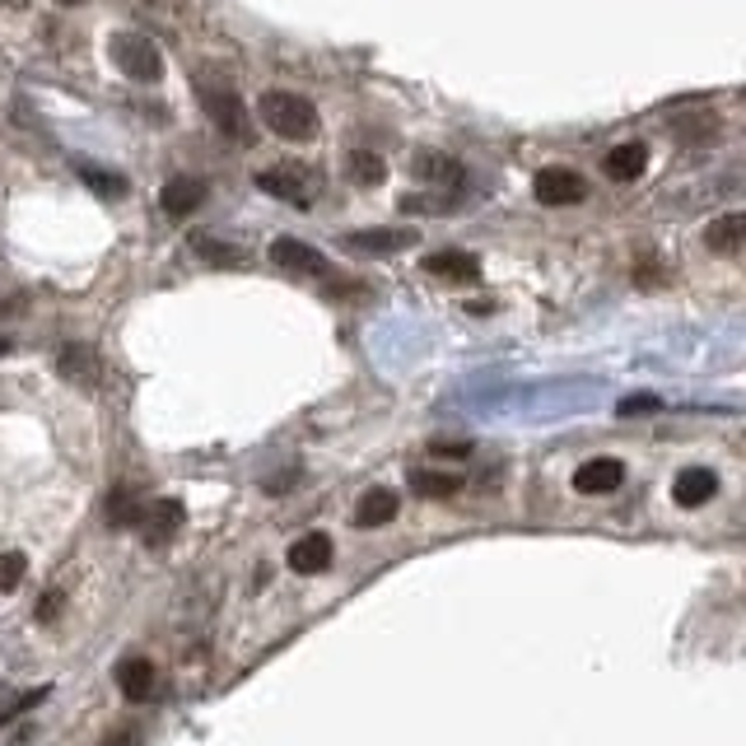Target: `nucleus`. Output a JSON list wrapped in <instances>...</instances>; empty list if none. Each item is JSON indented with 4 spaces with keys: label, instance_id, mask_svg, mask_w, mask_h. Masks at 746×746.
Masks as SVG:
<instances>
[{
    "label": "nucleus",
    "instance_id": "nucleus-31",
    "mask_svg": "<svg viewBox=\"0 0 746 746\" xmlns=\"http://www.w3.org/2000/svg\"><path fill=\"white\" fill-rule=\"evenodd\" d=\"M57 6H84V0H57Z\"/></svg>",
    "mask_w": 746,
    "mask_h": 746
},
{
    "label": "nucleus",
    "instance_id": "nucleus-28",
    "mask_svg": "<svg viewBox=\"0 0 746 746\" xmlns=\"http://www.w3.org/2000/svg\"><path fill=\"white\" fill-rule=\"evenodd\" d=\"M57 612H61V593H48V602L38 606V621H52Z\"/></svg>",
    "mask_w": 746,
    "mask_h": 746
},
{
    "label": "nucleus",
    "instance_id": "nucleus-19",
    "mask_svg": "<svg viewBox=\"0 0 746 746\" xmlns=\"http://www.w3.org/2000/svg\"><path fill=\"white\" fill-rule=\"evenodd\" d=\"M57 369H61V378H71V382H94L99 378V359H94L89 346H65L57 355Z\"/></svg>",
    "mask_w": 746,
    "mask_h": 746
},
{
    "label": "nucleus",
    "instance_id": "nucleus-8",
    "mask_svg": "<svg viewBox=\"0 0 746 746\" xmlns=\"http://www.w3.org/2000/svg\"><path fill=\"white\" fill-rule=\"evenodd\" d=\"M285 560H289L294 574H323L327 564H331V536H327V532H304V536L289 546Z\"/></svg>",
    "mask_w": 746,
    "mask_h": 746
},
{
    "label": "nucleus",
    "instance_id": "nucleus-9",
    "mask_svg": "<svg viewBox=\"0 0 746 746\" xmlns=\"http://www.w3.org/2000/svg\"><path fill=\"white\" fill-rule=\"evenodd\" d=\"M718 494V477L709 467H686L682 477L672 481V500L682 504V509H699V504H709Z\"/></svg>",
    "mask_w": 746,
    "mask_h": 746
},
{
    "label": "nucleus",
    "instance_id": "nucleus-23",
    "mask_svg": "<svg viewBox=\"0 0 746 746\" xmlns=\"http://www.w3.org/2000/svg\"><path fill=\"white\" fill-rule=\"evenodd\" d=\"M196 257L211 262V266H243V262H247V253H238L234 243H219V238H211V234L196 238Z\"/></svg>",
    "mask_w": 746,
    "mask_h": 746
},
{
    "label": "nucleus",
    "instance_id": "nucleus-24",
    "mask_svg": "<svg viewBox=\"0 0 746 746\" xmlns=\"http://www.w3.org/2000/svg\"><path fill=\"white\" fill-rule=\"evenodd\" d=\"M24 574H29V560L19 555V551H6V555H0V593H14V587L24 583Z\"/></svg>",
    "mask_w": 746,
    "mask_h": 746
},
{
    "label": "nucleus",
    "instance_id": "nucleus-21",
    "mask_svg": "<svg viewBox=\"0 0 746 746\" xmlns=\"http://www.w3.org/2000/svg\"><path fill=\"white\" fill-rule=\"evenodd\" d=\"M411 490L425 494V500H448V494L462 490V477H453V471H411Z\"/></svg>",
    "mask_w": 746,
    "mask_h": 746
},
{
    "label": "nucleus",
    "instance_id": "nucleus-13",
    "mask_svg": "<svg viewBox=\"0 0 746 746\" xmlns=\"http://www.w3.org/2000/svg\"><path fill=\"white\" fill-rule=\"evenodd\" d=\"M346 247H355V253L388 257V253H401V247H416V229H359V234L346 238Z\"/></svg>",
    "mask_w": 746,
    "mask_h": 746
},
{
    "label": "nucleus",
    "instance_id": "nucleus-29",
    "mask_svg": "<svg viewBox=\"0 0 746 746\" xmlns=\"http://www.w3.org/2000/svg\"><path fill=\"white\" fill-rule=\"evenodd\" d=\"M131 742H135V733H131V728H122V733H112L103 746H131Z\"/></svg>",
    "mask_w": 746,
    "mask_h": 746
},
{
    "label": "nucleus",
    "instance_id": "nucleus-6",
    "mask_svg": "<svg viewBox=\"0 0 746 746\" xmlns=\"http://www.w3.org/2000/svg\"><path fill=\"white\" fill-rule=\"evenodd\" d=\"M270 262H276L280 270H294V276H327L331 270L327 257L304 238H276L270 243Z\"/></svg>",
    "mask_w": 746,
    "mask_h": 746
},
{
    "label": "nucleus",
    "instance_id": "nucleus-4",
    "mask_svg": "<svg viewBox=\"0 0 746 746\" xmlns=\"http://www.w3.org/2000/svg\"><path fill=\"white\" fill-rule=\"evenodd\" d=\"M201 108H206V117L215 122V131H224L229 141H253V126H247V112H243V99L229 94V89H201Z\"/></svg>",
    "mask_w": 746,
    "mask_h": 746
},
{
    "label": "nucleus",
    "instance_id": "nucleus-18",
    "mask_svg": "<svg viewBox=\"0 0 746 746\" xmlns=\"http://www.w3.org/2000/svg\"><path fill=\"white\" fill-rule=\"evenodd\" d=\"M154 682H160V676H154V663H145V658H126V663H122V672H117L122 695H126V699H135V705L154 695Z\"/></svg>",
    "mask_w": 746,
    "mask_h": 746
},
{
    "label": "nucleus",
    "instance_id": "nucleus-26",
    "mask_svg": "<svg viewBox=\"0 0 746 746\" xmlns=\"http://www.w3.org/2000/svg\"><path fill=\"white\" fill-rule=\"evenodd\" d=\"M648 411H658V397H625L621 401V416H648Z\"/></svg>",
    "mask_w": 746,
    "mask_h": 746
},
{
    "label": "nucleus",
    "instance_id": "nucleus-5",
    "mask_svg": "<svg viewBox=\"0 0 746 746\" xmlns=\"http://www.w3.org/2000/svg\"><path fill=\"white\" fill-rule=\"evenodd\" d=\"M532 196L541 201V206H579V201L587 196V183L574 168H541L536 183H532Z\"/></svg>",
    "mask_w": 746,
    "mask_h": 746
},
{
    "label": "nucleus",
    "instance_id": "nucleus-14",
    "mask_svg": "<svg viewBox=\"0 0 746 746\" xmlns=\"http://www.w3.org/2000/svg\"><path fill=\"white\" fill-rule=\"evenodd\" d=\"M742 243H746V215H742V211H728V215L709 219L705 247H714V253H723V257H737Z\"/></svg>",
    "mask_w": 746,
    "mask_h": 746
},
{
    "label": "nucleus",
    "instance_id": "nucleus-27",
    "mask_svg": "<svg viewBox=\"0 0 746 746\" xmlns=\"http://www.w3.org/2000/svg\"><path fill=\"white\" fill-rule=\"evenodd\" d=\"M429 453H435V458H467V453H471V443H448V439H435V443H429Z\"/></svg>",
    "mask_w": 746,
    "mask_h": 746
},
{
    "label": "nucleus",
    "instance_id": "nucleus-15",
    "mask_svg": "<svg viewBox=\"0 0 746 746\" xmlns=\"http://www.w3.org/2000/svg\"><path fill=\"white\" fill-rule=\"evenodd\" d=\"M644 168H648V150L640 141H625L606 154V177H616V183H635V177H644Z\"/></svg>",
    "mask_w": 746,
    "mask_h": 746
},
{
    "label": "nucleus",
    "instance_id": "nucleus-10",
    "mask_svg": "<svg viewBox=\"0 0 746 746\" xmlns=\"http://www.w3.org/2000/svg\"><path fill=\"white\" fill-rule=\"evenodd\" d=\"M621 481H625V467L616 458H593L574 471L579 494H612V490H621Z\"/></svg>",
    "mask_w": 746,
    "mask_h": 746
},
{
    "label": "nucleus",
    "instance_id": "nucleus-2",
    "mask_svg": "<svg viewBox=\"0 0 746 746\" xmlns=\"http://www.w3.org/2000/svg\"><path fill=\"white\" fill-rule=\"evenodd\" d=\"M108 57L117 61V71L126 75V80H141V84H154L164 75V57H160V48L145 38V33H117L108 42Z\"/></svg>",
    "mask_w": 746,
    "mask_h": 746
},
{
    "label": "nucleus",
    "instance_id": "nucleus-32",
    "mask_svg": "<svg viewBox=\"0 0 746 746\" xmlns=\"http://www.w3.org/2000/svg\"><path fill=\"white\" fill-rule=\"evenodd\" d=\"M10 350V341H6V336H0V355H6Z\"/></svg>",
    "mask_w": 746,
    "mask_h": 746
},
{
    "label": "nucleus",
    "instance_id": "nucleus-25",
    "mask_svg": "<svg viewBox=\"0 0 746 746\" xmlns=\"http://www.w3.org/2000/svg\"><path fill=\"white\" fill-rule=\"evenodd\" d=\"M84 183L94 187L99 196H126V183H122V177H108L103 168H84Z\"/></svg>",
    "mask_w": 746,
    "mask_h": 746
},
{
    "label": "nucleus",
    "instance_id": "nucleus-3",
    "mask_svg": "<svg viewBox=\"0 0 746 746\" xmlns=\"http://www.w3.org/2000/svg\"><path fill=\"white\" fill-rule=\"evenodd\" d=\"M257 192H266V196H280V201H294V206H308V201L318 196V177H313L308 168L280 164V168H266V173H257Z\"/></svg>",
    "mask_w": 746,
    "mask_h": 746
},
{
    "label": "nucleus",
    "instance_id": "nucleus-11",
    "mask_svg": "<svg viewBox=\"0 0 746 746\" xmlns=\"http://www.w3.org/2000/svg\"><path fill=\"white\" fill-rule=\"evenodd\" d=\"M141 528H145L150 546H164V541H173L177 528H183V504H177V500L145 504V509H141Z\"/></svg>",
    "mask_w": 746,
    "mask_h": 746
},
{
    "label": "nucleus",
    "instance_id": "nucleus-30",
    "mask_svg": "<svg viewBox=\"0 0 746 746\" xmlns=\"http://www.w3.org/2000/svg\"><path fill=\"white\" fill-rule=\"evenodd\" d=\"M0 6H10V10H24V6H29V0H0Z\"/></svg>",
    "mask_w": 746,
    "mask_h": 746
},
{
    "label": "nucleus",
    "instance_id": "nucleus-20",
    "mask_svg": "<svg viewBox=\"0 0 746 746\" xmlns=\"http://www.w3.org/2000/svg\"><path fill=\"white\" fill-rule=\"evenodd\" d=\"M346 173H350L355 187H382V183H388V164H382L378 154H369V150H355L346 160Z\"/></svg>",
    "mask_w": 746,
    "mask_h": 746
},
{
    "label": "nucleus",
    "instance_id": "nucleus-22",
    "mask_svg": "<svg viewBox=\"0 0 746 746\" xmlns=\"http://www.w3.org/2000/svg\"><path fill=\"white\" fill-rule=\"evenodd\" d=\"M141 494H135L131 486H117L108 494V523L112 528H131V523H141Z\"/></svg>",
    "mask_w": 746,
    "mask_h": 746
},
{
    "label": "nucleus",
    "instance_id": "nucleus-12",
    "mask_svg": "<svg viewBox=\"0 0 746 746\" xmlns=\"http://www.w3.org/2000/svg\"><path fill=\"white\" fill-rule=\"evenodd\" d=\"M397 509H401L397 494H392V490H382V486H374V490L359 494V504H355V528H388L392 518H397Z\"/></svg>",
    "mask_w": 746,
    "mask_h": 746
},
{
    "label": "nucleus",
    "instance_id": "nucleus-17",
    "mask_svg": "<svg viewBox=\"0 0 746 746\" xmlns=\"http://www.w3.org/2000/svg\"><path fill=\"white\" fill-rule=\"evenodd\" d=\"M416 173L425 177V183H435V187H462V164L458 160H448V154H435V150H420L416 154Z\"/></svg>",
    "mask_w": 746,
    "mask_h": 746
},
{
    "label": "nucleus",
    "instance_id": "nucleus-7",
    "mask_svg": "<svg viewBox=\"0 0 746 746\" xmlns=\"http://www.w3.org/2000/svg\"><path fill=\"white\" fill-rule=\"evenodd\" d=\"M425 270L435 280H448V285H477L481 276V262L471 253H458V247H448V253H429L425 257Z\"/></svg>",
    "mask_w": 746,
    "mask_h": 746
},
{
    "label": "nucleus",
    "instance_id": "nucleus-1",
    "mask_svg": "<svg viewBox=\"0 0 746 746\" xmlns=\"http://www.w3.org/2000/svg\"><path fill=\"white\" fill-rule=\"evenodd\" d=\"M262 122L280 135V141H313L318 135V108H313L308 99L289 94V89H270V94H262Z\"/></svg>",
    "mask_w": 746,
    "mask_h": 746
},
{
    "label": "nucleus",
    "instance_id": "nucleus-16",
    "mask_svg": "<svg viewBox=\"0 0 746 746\" xmlns=\"http://www.w3.org/2000/svg\"><path fill=\"white\" fill-rule=\"evenodd\" d=\"M201 201H206V183H196V177H173V183L164 187V196H160V206L173 215V219H183V215H192Z\"/></svg>",
    "mask_w": 746,
    "mask_h": 746
}]
</instances>
